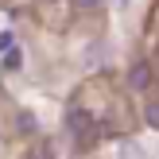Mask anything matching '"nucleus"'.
<instances>
[{"label":"nucleus","mask_w":159,"mask_h":159,"mask_svg":"<svg viewBox=\"0 0 159 159\" xmlns=\"http://www.w3.org/2000/svg\"><path fill=\"white\" fill-rule=\"evenodd\" d=\"M16 124H20V132H35V116H31V113H20Z\"/></svg>","instance_id":"4"},{"label":"nucleus","mask_w":159,"mask_h":159,"mask_svg":"<svg viewBox=\"0 0 159 159\" xmlns=\"http://www.w3.org/2000/svg\"><path fill=\"white\" fill-rule=\"evenodd\" d=\"M70 128H74L78 136H89L93 132V116L85 113V109H74V113H70Z\"/></svg>","instance_id":"1"},{"label":"nucleus","mask_w":159,"mask_h":159,"mask_svg":"<svg viewBox=\"0 0 159 159\" xmlns=\"http://www.w3.org/2000/svg\"><path fill=\"white\" fill-rule=\"evenodd\" d=\"M12 47V31H0V51H8Z\"/></svg>","instance_id":"7"},{"label":"nucleus","mask_w":159,"mask_h":159,"mask_svg":"<svg viewBox=\"0 0 159 159\" xmlns=\"http://www.w3.org/2000/svg\"><path fill=\"white\" fill-rule=\"evenodd\" d=\"M148 124H155V128H159V105H148Z\"/></svg>","instance_id":"6"},{"label":"nucleus","mask_w":159,"mask_h":159,"mask_svg":"<svg viewBox=\"0 0 159 159\" xmlns=\"http://www.w3.org/2000/svg\"><path fill=\"white\" fill-rule=\"evenodd\" d=\"M148 82H152V66H148V62H140V66L128 74V85H132V89H144Z\"/></svg>","instance_id":"2"},{"label":"nucleus","mask_w":159,"mask_h":159,"mask_svg":"<svg viewBox=\"0 0 159 159\" xmlns=\"http://www.w3.org/2000/svg\"><path fill=\"white\" fill-rule=\"evenodd\" d=\"M23 66V51H20V47H8V51H4V70H12V74H16V70H20Z\"/></svg>","instance_id":"3"},{"label":"nucleus","mask_w":159,"mask_h":159,"mask_svg":"<svg viewBox=\"0 0 159 159\" xmlns=\"http://www.w3.org/2000/svg\"><path fill=\"white\" fill-rule=\"evenodd\" d=\"M74 8H78V12H97L101 0H74Z\"/></svg>","instance_id":"5"}]
</instances>
